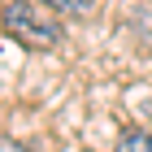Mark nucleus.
Masks as SVG:
<instances>
[{"label": "nucleus", "mask_w": 152, "mask_h": 152, "mask_svg": "<svg viewBox=\"0 0 152 152\" xmlns=\"http://www.w3.org/2000/svg\"><path fill=\"white\" fill-rule=\"evenodd\" d=\"M117 152H152V135L148 130H122L117 135Z\"/></svg>", "instance_id": "nucleus-2"}, {"label": "nucleus", "mask_w": 152, "mask_h": 152, "mask_svg": "<svg viewBox=\"0 0 152 152\" xmlns=\"http://www.w3.org/2000/svg\"><path fill=\"white\" fill-rule=\"evenodd\" d=\"M52 13H91L100 0H44Z\"/></svg>", "instance_id": "nucleus-3"}, {"label": "nucleus", "mask_w": 152, "mask_h": 152, "mask_svg": "<svg viewBox=\"0 0 152 152\" xmlns=\"http://www.w3.org/2000/svg\"><path fill=\"white\" fill-rule=\"evenodd\" d=\"M148 135H152V126H148Z\"/></svg>", "instance_id": "nucleus-5"}, {"label": "nucleus", "mask_w": 152, "mask_h": 152, "mask_svg": "<svg viewBox=\"0 0 152 152\" xmlns=\"http://www.w3.org/2000/svg\"><path fill=\"white\" fill-rule=\"evenodd\" d=\"M0 152H31V148L18 143V139H9V135H0Z\"/></svg>", "instance_id": "nucleus-4"}, {"label": "nucleus", "mask_w": 152, "mask_h": 152, "mask_svg": "<svg viewBox=\"0 0 152 152\" xmlns=\"http://www.w3.org/2000/svg\"><path fill=\"white\" fill-rule=\"evenodd\" d=\"M4 31L31 52H48L61 44V18L48 9L44 0H13L4 9Z\"/></svg>", "instance_id": "nucleus-1"}]
</instances>
